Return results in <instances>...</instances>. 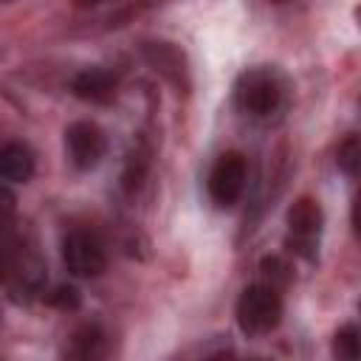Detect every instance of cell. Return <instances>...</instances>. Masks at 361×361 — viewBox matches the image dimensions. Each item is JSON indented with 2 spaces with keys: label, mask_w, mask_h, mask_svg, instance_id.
<instances>
[{
  "label": "cell",
  "mask_w": 361,
  "mask_h": 361,
  "mask_svg": "<svg viewBox=\"0 0 361 361\" xmlns=\"http://www.w3.org/2000/svg\"><path fill=\"white\" fill-rule=\"evenodd\" d=\"M141 56L178 93H189V87H192L189 59H186V54H183V48L178 42H169V39H147V42H141Z\"/></svg>",
  "instance_id": "6"
},
{
  "label": "cell",
  "mask_w": 361,
  "mask_h": 361,
  "mask_svg": "<svg viewBox=\"0 0 361 361\" xmlns=\"http://www.w3.org/2000/svg\"><path fill=\"white\" fill-rule=\"evenodd\" d=\"M34 175V152L23 141H8L0 149V178L6 183H28Z\"/></svg>",
  "instance_id": "9"
},
{
  "label": "cell",
  "mask_w": 361,
  "mask_h": 361,
  "mask_svg": "<svg viewBox=\"0 0 361 361\" xmlns=\"http://www.w3.org/2000/svg\"><path fill=\"white\" fill-rule=\"evenodd\" d=\"M62 262L79 279H93L107 268L102 240L87 228H71L62 237Z\"/></svg>",
  "instance_id": "4"
},
{
  "label": "cell",
  "mask_w": 361,
  "mask_h": 361,
  "mask_svg": "<svg viewBox=\"0 0 361 361\" xmlns=\"http://www.w3.org/2000/svg\"><path fill=\"white\" fill-rule=\"evenodd\" d=\"M116 76L107 68H85L71 79V93L87 104H107L116 96Z\"/></svg>",
  "instance_id": "8"
},
{
  "label": "cell",
  "mask_w": 361,
  "mask_h": 361,
  "mask_svg": "<svg viewBox=\"0 0 361 361\" xmlns=\"http://www.w3.org/2000/svg\"><path fill=\"white\" fill-rule=\"evenodd\" d=\"M358 310H361V305H358Z\"/></svg>",
  "instance_id": "18"
},
{
  "label": "cell",
  "mask_w": 361,
  "mask_h": 361,
  "mask_svg": "<svg viewBox=\"0 0 361 361\" xmlns=\"http://www.w3.org/2000/svg\"><path fill=\"white\" fill-rule=\"evenodd\" d=\"M353 228L361 237V192L355 195V203H353Z\"/></svg>",
  "instance_id": "14"
},
{
  "label": "cell",
  "mask_w": 361,
  "mask_h": 361,
  "mask_svg": "<svg viewBox=\"0 0 361 361\" xmlns=\"http://www.w3.org/2000/svg\"><path fill=\"white\" fill-rule=\"evenodd\" d=\"M234 316L245 336H251V338L265 336V333L276 330L282 322V296L268 282L248 285L237 299Z\"/></svg>",
  "instance_id": "2"
},
{
  "label": "cell",
  "mask_w": 361,
  "mask_h": 361,
  "mask_svg": "<svg viewBox=\"0 0 361 361\" xmlns=\"http://www.w3.org/2000/svg\"><path fill=\"white\" fill-rule=\"evenodd\" d=\"M336 166L350 175V178H358L361 175V133H353L347 135L338 149H336Z\"/></svg>",
  "instance_id": "12"
},
{
  "label": "cell",
  "mask_w": 361,
  "mask_h": 361,
  "mask_svg": "<svg viewBox=\"0 0 361 361\" xmlns=\"http://www.w3.org/2000/svg\"><path fill=\"white\" fill-rule=\"evenodd\" d=\"M104 353V333L96 322H85L71 333V347H65L68 358H99Z\"/></svg>",
  "instance_id": "10"
},
{
  "label": "cell",
  "mask_w": 361,
  "mask_h": 361,
  "mask_svg": "<svg viewBox=\"0 0 361 361\" xmlns=\"http://www.w3.org/2000/svg\"><path fill=\"white\" fill-rule=\"evenodd\" d=\"M333 355L341 361H358L361 358V330L355 324H344L333 333Z\"/></svg>",
  "instance_id": "11"
},
{
  "label": "cell",
  "mask_w": 361,
  "mask_h": 361,
  "mask_svg": "<svg viewBox=\"0 0 361 361\" xmlns=\"http://www.w3.org/2000/svg\"><path fill=\"white\" fill-rule=\"evenodd\" d=\"M245 178H248V164L240 152H223L212 172H209V180H206V189H209V197L217 209H231L243 189H245Z\"/></svg>",
  "instance_id": "5"
},
{
  "label": "cell",
  "mask_w": 361,
  "mask_h": 361,
  "mask_svg": "<svg viewBox=\"0 0 361 361\" xmlns=\"http://www.w3.org/2000/svg\"><path fill=\"white\" fill-rule=\"evenodd\" d=\"M285 226H288V234H285V245L313 262L316 254H319V243H322V231H324V212L319 206V200L313 197H296L285 214Z\"/></svg>",
  "instance_id": "3"
},
{
  "label": "cell",
  "mask_w": 361,
  "mask_h": 361,
  "mask_svg": "<svg viewBox=\"0 0 361 361\" xmlns=\"http://www.w3.org/2000/svg\"><path fill=\"white\" fill-rule=\"evenodd\" d=\"M65 152L73 169L90 172L102 164L107 152V138L104 130L96 121H73L65 127Z\"/></svg>",
  "instance_id": "7"
},
{
  "label": "cell",
  "mask_w": 361,
  "mask_h": 361,
  "mask_svg": "<svg viewBox=\"0 0 361 361\" xmlns=\"http://www.w3.org/2000/svg\"><path fill=\"white\" fill-rule=\"evenodd\" d=\"M355 20H358V25H361V8H355Z\"/></svg>",
  "instance_id": "16"
},
{
  "label": "cell",
  "mask_w": 361,
  "mask_h": 361,
  "mask_svg": "<svg viewBox=\"0 0 361 361\" xmlns=\"http://www.w3.org/2000/svg\"><path fill=\"white\" fill-rule=\"evenodd\" d=\"M45 302H48L51 307H56V310L71 313V310H79V305H82V293H79L76 285H56V288L45 296Z\"/></svg>",
  "instance_id": "13"
},
{
  "label": "cell",
  "mask_w": 361,
  "mask_h": 361,
  "mask_svg": "<svg viewBox=\"0 0 361 361\" xmlns=\"http://www.w3.org/2000/svg\"><path fill=\"white\" fill-rule=\"evenodd\" d=\"M102 3H107V0H73L76 8H96V6H102Z\"/></svg>",
  "instance_id": "15"
},
{
  "label": "cell",
  "mask_w": 361,
  "mask_h": 361,
  "mask_svg": "<svg viewBox=\"0 0 361 361\" xmlns=\"http://www.w3.org/2000/svg\"><path fill=\"white\" fill-rule=\"evenodd\" d=\"M6 3H11V0H6Z\"/></svg>",
  "instance_id": "17"
},
{
  "label": "cell",
  "mask_w": 361,
  "mask_h": 361,
  "mask_svg": "<svg viewBox=\"0 0 361 361\" xmlns=\"http://www.w3.org/2000/svg\"><path fill=\"white\" fill-rule=\"evenodd\" d=\"M285 85L274 68H248L234 82V104L254 118H268L279 110Z\"/></svg>",
  "instance_id": "1"
}]
</instances>
